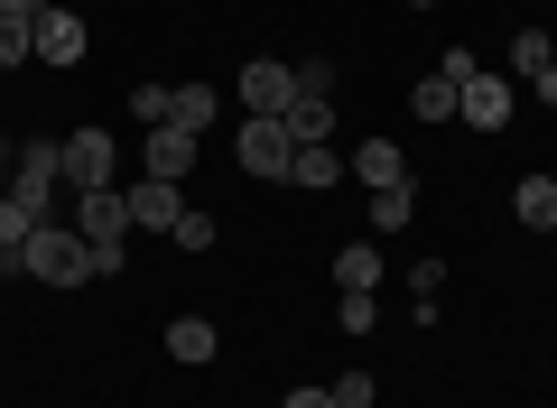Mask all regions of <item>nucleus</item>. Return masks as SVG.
<instances>
[{
  "label": "nucleus",
  "instance_id": "nucleus-1",
  "mask_svg": "<svg viewBox=\"0 0 557 408\" xmlns=\"http://www.w3.org/2000/svg\"><path fill=\"white\" fill-rule=\"evenodd\" d=\"M75 233L94 242V270L112 279L121 260H131V195H121V186H94V195H75Z\"/></svg>",
  "mask_w": 557,
  "mask_h": 408
},
{
  "label": "nucleus",
  "instance_id": "nucleus-2",
  "mask_svg": "<svg viewBox=\"0 0 557 408\" xmlns=\"http://www.w3.org/2000/svg\"><path fill=\"white\" fill-rule=\"evenodd\" d=\"M20 270H28V279H57V288L102 279V270H94V242H84L75 223H38V233H28V251H20Z\"/></svg>",
  "mask_w": 557,
  "mask_h": 408
},
{
  "label": "nucleus",
  "instance_id": "nucleus-3",
  "mask_svg": "<svg viewBox=\"0 0 557 408\" xmlns=\"http://www.w3.org/2000/svg\"><path fill=\"white\" fill-rule=\"evenodd\" d=\"M233 158H242V176H288L298 168V139H288V121H242Z\"/></svg>",
  "mask_w": 557,
  "mask_h": 408
},
{
  "label": "nucleus",
  "instance_id": "nucleus-4",
  "mask_svg": "<svg viewBox=\"0 0 557 408\" xmlns=\"http://www.w3.org/2000/svg\"><path fill=\"white\" fill-rule=\"evenodd\" d=\"M242 102H251V121H278L288 102H298V65L288 57H251L242 65Z\"/></svg>",
  "mask_w": 557,
  "mask_h": 408
},
{
  "label": "nucleus",
  "instance_id": "nucleus-5",
  "mask_svg": "<svg viewBox=\"0 0 557 408\" xmlns=\"http://www.w3.org/2000/svg\"><path fill=\"white\" fill-rule=\"evenodd\" d=\"M28 57H38V65H84V20L47 0L38 20H28Z\"/></svg>",
  "mask_w": 557,
  "mask_h": 408
},
{
  "label": "nucleus",
  "instance_id": "nucleus-6",
  "mask_svg": "<svg viewBox=\"0 0 557 408\" xmlns=\"http://www.w3.org/2000/svg\"><path fill=\"white\" fill-rule=\"evenodd\" d=\"M112 158H121V139H112V131H75V139H65V186H75V195L112 186Z\"/></svg>",
  "mask_w": 557,
  "mask_h": 408
},
{
  "label": "nucleus",
  "instance_id": "nucleus-7",
  "mask_svg": "<svg viewBox=\"0 0 557 408\" xmlns=\"http://www.w3.org/2000/svg\"><path fill=\"white\" fill-rule=\"evenodd\" d=\"M456 121H474V131H511V84H502V75L456 84Z\"/></svg>",
  "mask_w": 557,
  "mask_h": 408
},
{
  "label": "nucleus",
  "instance_id": "nucleus-8",
  "mask_svg": "<svg viewBox=\"0 0 557 408\" xmlns=\"http://www.w3.org/2000/svg\"><path fill=\"white\" fill-rule=\"evenodd\" d=\"M177 214H186V195L168 186V176H139L131 186V223L139 233H177Z\"/></svg>",
  "mask_w": 557,
  "mask_h": 408
},
{
  "label": "nucleus",
  "instance_id": "nucleus-9",
  "mask_svg": "<svg viewBox=\"0 0 557 408\" xmlns=\"http://www.w3.org/2000/svg\"><path fill=\"white\" fill-rule=\"evenodd\" d=\"M139 158H149V176H168V186H177V176L196 168V131H177V121H159V131L139 139Z\"/></svg>",
  "mask_w": 557,
  "mask_h": 408
},
{
  "label": "nucleus",
  "instance_id": "nucleus-10",
  "mask_svg": "<svg viewBox=\"0 0 557 408\" xmlns=\"http://www.w3.org/2000/svg\"><path fill=\"white\" fill-rule=\"evenodd\" d=\"M354 176L362 186H409V158H399V139H354Z\"/></svg>",
  "mask_w": 557,
  "mask_h": 408
},
{
  "label": "nucleus",
  "instance_id": "nucleus-11",
  "mask_svg": "<svg viewBox=\"0 0 557 408\" xmlns=\"http://www.w3.org/2000/svg\"><path fill=\"white\" fill-rule=\"evenodd\" d=\"M278 121H288V139H298V149H325V131H335V102H325V94H298Z\"/></svg>",
  "mask_w": 557,
  "mask_h": 408
},
{
  "label": "nucleus",
  "instance_id": "nucleus-12",
  "mask_svg": "<svg viewBox=\"0 0 557 408\" xmlns=\"http://www.w3.org/2000/svg\"><path fill=\"white\" fill-rule=\"evenodd\" d=\"M511 214L530 223V233H557V176H520V195H511Z\"/></svg>",
  "mask_w": 557,
  "mask_h": 408
},
{
  "label": "nucleus",
  "instance_id": "nucleus-13",
  "mask_svg": "<svg viewBox=\"0 0 557 408\" xmlns=\"http://www.w3.org/2000/svg\"><path fill=\"white\" fill-rule=\"evenodd\" d=\"M168 353H177V362H196V371H205V362H214L223 344H214V325H205V316H177V325H168Z\"/></svg>",
  "mask_w": 557,
  "mask_h": 408
},
{
  "label": "nucleus",
  "instance_id": "nucleus-14",
  "mask_svg": "<svg viewBox=\"0 0 557 408\" xmlns=\"http://www.w3.org/2000/svg\"><path fill=\"white\" fill-rule=\"evenodd\" d=\"M548 65H557V47H548V28H520V38H511V75H548Z\"/></svg>",
  "mask_w": 557,
  "mask_h": 408
},
{
  "label": "nucleus",
  "instance_id": "nucleus-15",
  "mask_svg": "<svg viewBox=\"0 0 557 408\" xmlns=\"http://www.w3.org/2000/svg\"><path fill=\"white\" fill-rule=\"evenodd\" d=\"M335 279H344V288H381V251H372V242H344V251H335Z\"/></svg>",
  "mask_w": 557,
  "mask_h": 408
},
{
  "label": "nucleus",
  "instance_id": "nucleus-16",
  "mask_svg": "<svg viewBox=\"0 0 557 408\" xmlns=\"http://www.w3.org/2000/svg\"><path fill=\"white\" fill-rule=\"evenodd\" d=\"M335 176H344V158H335V149H298V168H288V186L325 195V186H335Z\"/></svg>",
  "mask_w": 557,
  "mask_h": 408
},
{
  "label": "nucleus",
  "instance_id": "nucleus-17",
  "mask_svg": "<svg viewBox=\"0 0 557 408\" xmlns=\"http://www.w3.org/2000/svg\"><path fill=\"white\" fill-rule=\"evenodd\" d=\"M409 112H418V121H456V84H446V75H418Z\"/></svg>",
  "mask_w": 557,
  "mask_h": 408
},
{
  "label": "nucleus",
  "instance_id": "nucleus-18",
  "mask_svg": "<svg viewBox=\"0 0 557 408\" xmlns=\"http://www.w3.org/2000/svg\"><path fill=\"white\" fill-rule=\"evenodd\" d=\"M168 121H177V131H205V121H214V84H177Z\"/></svg>",
  "mask_w": 557,
  "mask_h": 408
},
{
  "label": "nucleus",
  "instance_id": "nucleus-19",
  "mask_svg": "<svg viewBox=\"0 0 557 408\" xmlns=\"http://www.w3.org/2000/svg\"><path fill=\"white\" fill-rule=\"evenodd\" d=\"M409 214H418V195H409V186H381V195H372V233H399Z\"/></svg>",
  "mask_w": 557,
  "mask_h": 408
},
{
  "label": "nucleus",
  "instance_id": "nucleus-20",
  "mask_svg": "<svg viewBox=\"0 0 557 408\" xmlns=\"http://www.w3.org/2000/svg\"><path fill=\"white\" fill-rule=\"evenodd\" d=\"M28 233H38V214H28L20 195H0V251H28Z\"/></svg>",
  "mask_w": 557,
  "mask_h": 408
},
{
  "label": "nucleus",
  "instance_id": "nucleus-21",
  "mask_svg": "<svg viewBox=\"0 0 557 408\" xmlns=\"http://www.w3.org/2000/svg\"><path fill=\"white\" fill-rule=\"evenodd\" d=\"M214 233H223V223H214V214H196V205H186V214H177V233H168V242H177V251H214Z\"/></svg>",
  "mask_w": 557,
  "mask_h": 408
},
{
  "label": "nucleus",
  "instance_id": "nucleus-22",
  "mask_svg": "<svg viewBox=\"0 0 557 408\" xmlns=\"http://www.w3.org/2000/svg\"><path fill=\"white\" fill-rule=\"evenodd\" d=\"M381 325V307H372V288H344V334H372Z\"/></svg>",
  "mask_w": 557,
  "mask_h": 408
},
{
  "label": "nucleus",
  "instance_id": "nucleus-23",
  "mask_svg": "<svg viewBox=\"0 0 557 408\" xmlns=\"http://www.w3.org/2000/svg\"><path fill=\"white\" fill-rule=\"evenodd\" d=\"M168 102H177V94H168V84H139V94H131V112L149 121V131H159V121H168Z\"/></svg>",
  "mask_w": 557,
  "mask_h": 408
},
{
  "label": "nucleus",
  "instance_id": "nucleus-24",
  "mask_svg": "<svg viewBox=\"0 0 557 408\" xmlns=\"http://www.w3.org/2000/svg\"><path fill=\"white\" fill-rule=\"evenodd\" d=\"M437 75H446V84H474V75H483V57H474V47H446Z\"/></svg>",
  "mask_w": 557,
  "mask_h": 408
},
{
  "label": "nucleus",
  "instance_id": "nucleus-25",
  "mask_svg": "<svg viewBox=\"0 0 557 408\" xmlns=\"http://www.w3.org/2000/svg\"><path fill=\"white\" fill-rule=\"evenodd\" d=\"M298 94H325V102H335V65H325V57H307V65H298Z\"/></svg>",
  "mask_w": 557,
  "mask_h": 408
},
{
  "label": "nucleus",
  "instance_id": "nucleus-26",
  "mask_svg": "<svg viewBox=\"0 0 557 408\" xmlns=\"http://www.w3.org/2000/svg\"><path fill=\"white\" fill-rule=\"evenodd\" d=\"M335 408H372V371H344V381H335Z\"/></svg>",
  "mask_w": 557,
  "mask_h": 408
},
{
  "label": "nucleus",
  "instance_id": "nucleus-27",
  "mask_svg": "<svg viewBox=\"0 0 557 408\" xmlns=\"http://www.w3.org/2000/svg\"><path fill=\"white\" fill-rule=\"evenodd\" d=\"M0 65H28V28L20 20H0Z\"/></svg>",
  "mask_w": 557,
  "mask_h": 408
},
{
  "label": "nucleus",
  "instance_id": "nucleus-28",
  "mask_svg": "<svg viewBox=\"0 0 557 408\" xmlns=\"http://www.w3.org/2000/svg\"><path fill=\"white\" fill-rule=\"evenodd\" d=\"M38 10H47V0H0V20H20V28L38 20Z\"/></svg>",
  "mask_w": 557,
  "mask_h": 408
},
{
  "label": "nucleus",
  "instance_id": "nucleus-29",
  "mask_svg": "<svg viewBox=\"0 0 557 408\" xmlns=\"http://www.w3.org/2000/svg\"><path fill=\"white\" fill-rule=\"evenodd\" d=\"M288 408H335V390H288Z\"/></svg>",
  "mask_w": 557,
  "mask_h": 408
},
{
  "label": "nucleus",
  "instance_id": "nucleus-30",
  "mask_svg": "<svg viewBox=\"0 0 557 408\" xmlns=\"http://www.w3.org/2000/svg\"><path fill=\"white\" fill-rule=\"evenodd\" d=\"M0 195H10V158H0Z\"/></svg>",
  "mask_w": 557,
  "mask_h": 408
},
{
  "label": "nucleus",
  "instance_id": "nucleus-31",
  "mask_svg": "<svg viewBox=\"0 0 557 408\" xmlns=\"http://www.w3.org/2000/svg\"><path fill=\"white\" fill-rule=\"evenodd\" d=\"M409 10H428V0H409Z\"/></svg>",
  "mask_w": 557,
  "mask_h": 408
}]
</instances>
